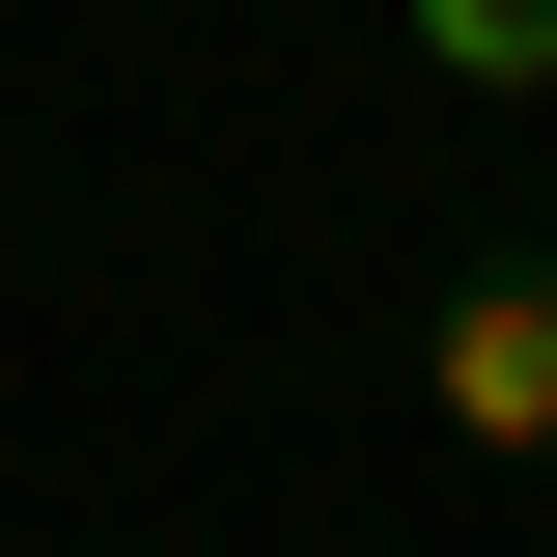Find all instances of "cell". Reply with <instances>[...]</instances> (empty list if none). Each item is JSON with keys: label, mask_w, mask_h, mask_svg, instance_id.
Returning a JSON list of instances; mask_svg holds the SVG:
<instances>
[{"label": "cell", "mask_w": 557, "mask_h": 557, "mask_svg": "<svg viewBox=\"0 0 557 557\" xmlns=\"http://www.w3.org/2000/svg\"><path fill=\"white\" fill-rule=\"evenodd\" d=\"M418 391H446V446H502V474H557V251L446 278V307H418Z\"/></svg>", "instance_id": "obj_1"}, {"label": "cell", "mask_w": 557, "mask_h": 557, "mask_svg": "<svg viewBox=\"0 0 557 557\" xmlns=\"http://www.w3.org/2000/svg\"><path fill=\"white\" fill-rule=\"evenodd\" d=\"M418 57L446 84H557V0H418Z\"/></svg>", "instance_id": "obj_2"}]
</instances>
